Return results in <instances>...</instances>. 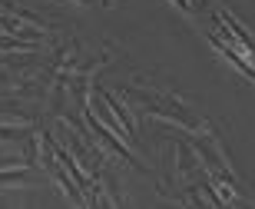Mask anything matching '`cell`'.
Returning a JSON list of instances; mask_svg holds the SVG:
<instances>
[{
	"label": "cell",
	"instance_id": "6da1fadb",
	"mask_svg": "<svg viewBox=\"0 0 255 209\" xmlns=\"http://www.w3.org/2000/svg\"><path fill=\"white\" fill-rule=\"evenodd\" d=\"M27 176L23 170H0V186H7V183H20Z\"/></svg>",
	"mask_w": 255,
	"mask_h": 209
},
{
	"label": "cell",
	"instance_id": "7a4b0ae2",
	"mask_svg": "<svg viewBox=\"0 0 255 209\" xmlns=\"http://www.w3.org/2000/svg\"><path fill=\"white\" fill-rule=\"evenodd\" d=\"M172 3H179L182 10H189V3H186V0H172Z\"/></svg>",
	"mask_w": 255,
	"mask_h": 209
},
{
	"label": "cell",
	"instance_id": "3957f363",
	"mask_svg": "<svg viewBox=\"0 0 255 209\" xmlns=\"http://www.w3.org/2000/svg\"><path fill=\"white\" fill-rule=\"evenodd\" d=\"M73 3H93V0H73Z\"/></svg>",
	"mask_w": 255,
	"mask_h": 209
}]
</instances>
